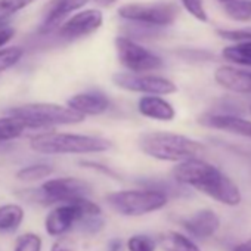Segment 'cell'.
<instances>
[{
  "label": "cell",
  "mask_w": 251,
  "mask_h": 251,
  "mask_svg": "<svg viewBox=\"0 0 251 251\" xmlns=\"http://www.w3.org/2000/svg\"><path fill=\"white\" fill-rule=\"evenodd\" d=\"M172 173L177 183L188 185L222 204L238 205L241 202V192L235 182L202 158L180 161Z\"/></svg>",
  "instance_id": "obj_1"
},
{
  "label": "cell",
  "mask_w": 251,
  "mask_h": 251,
  "mask_svg": "<svg viewBox=\"0 0 251 251\" xmlns=\"http://www.w3.org/2000/svg\"><path fill=\"white\" fill-rule=\"evenodd\" d=\"M30 147L34 152L45 155H67V154H99L112 148L109 139L90 135L43 132L31 138Z\"/></svg>",
  "instance_id": "obj_2"
},
{
  "label": "cell",
  "mask_w": 251,
  "mask_h": 251,
  "mask_svg": "<svg viewBox=\"0 0 251 251\" xmlns=\"http://www.w3.org/2000/svg\"><path fill=\"white\" fill-rule=\"evenodd\" d=\"M139 148L144 154L160 161L180 163L189 158H201L205 147L185 135L170 132H148L139 138Z\"/></svg>",
  "instance_id": "obj_3"
},
{
  "label": "cell",
  "mask_w": 251,
  "mask_h": 251,
  "mask_svg": "<svg viewBox=\"0 0 251 251\" xmlns=\"http://www.w3.org/2000/svg\"><path fill=\"white\" fill-rule=\"evenodd\" d=\"M24 120L30 130H48L52 126H71L86 120V117L68 105H59L52 102H34L20 106H14L8 111Z\"/></svg>",
  "instance_id": "obj_4"
},
{
  "label": "cell",
  "mask_w": 251,
  "mask_h": 251,
  "mask_svg": "<svg viewBox=\"0 0 251 251\" xmlns=\"http://www.w3.org/2000/svg\"><path fill=\"white\" fill-rule=\"evenodd\" d=\"M106 204L118 214L127 217H139L161 210L167 201V194L154 189H124L115 191L105 197Z\"/></svg>",
  "instance_id": "obj_5"
},
{
  "label": "cell",
  "mask_w": 251,
  "mask_h": 251,
  "mask_svg": "<svg viewBox=\"0 0 251 251\" xmlns=\"http://www.w3.org/2000/svg\"><path fill=\"white\" fill-rule=\"evenodd\" d=\"M92 186L77 177H56L46 180L40 189H28L24 192V198L43 205H53L70 202L80 197H89Z\"/></svg>",
  "instance_id": "obj_6"
},
{
  "label": "cell",
  "mask_w": 251,
  "mask_h": 251,
  "mask_svg": "<svg viewBox=\"0 0 251 251\" xmlns=\"http://www.w3.org/2000/svg\"><path fill=\"white\" fill-rule=\"evenodd\" d=\"M118 15L144 27H169L179 17V9L173 3H127L118 9Z\"/></svg>",
  "instance_id": "obj_7"
},
{
  "label": "cell",
  "mask_w": 251,
  "mask_h": 251,
  "mask_svg": "<svg viewBox=\"0 0 251 251\" xmlns=\"http://www.w3.org/2000/svg\"><path fill=\"white\" fill-rule=\"evenodd\" d=\"M114 45L118 61L132 73H151L163 67V59L158 55L129 37L117 36Z\"/></svg>",
  "instance_id": "obj_8"
},
{
  "label": "cell",
  "mask_w": 251,
  "mask_h": 251,
  "mask_svg": "<svg viewBox=\"0 0 251 251\" xmlns=\"http://www.w3.org/2000/svg\"><path fill=\"white\" fill-rule=\"evenodd\" d=\"M112 83L127 92L142 93V95H172L177 92V86L161 75L147 74V73H115L111 77Z\"/></svg>",
  "instance_id": "obj_9"
},
{
  "label": "cell",
  "mask_w": 251,
  "mask_h": 251,
  "mask_svg": "<svg viewBox=\"0 0 251 251\" xmlns=\"http://www.w3.org/2000/svg\"><path fill=\"white\" fill-rule=\"evenodd\" d=\"M103 24V15L99 9H84L67 18L56 33L61 39L73 42L96 33Z\"/></svg>",
  "instance_id": "obj_10"
},
{
  "label": "cell",
  "mask_w": 251,
  "mask_h": 251,
  "mask_svg": "<svg viewBox=\"0 0 251 251\" xmlns=\"http://www.w3.org/2000/svg\"><path fill=\"white\" fill-rule=\"evenodd\" d=\"M84 211L81 210L80 204L77 202V198L70 202L58 204L55 208H52L46 219H45V229L46 233L50 236H61L65 235L73 226H75L83 217Z\"/></svg>",
  "instance_id": "obj_11"
},
{
  "label": "cell",
  "mask_w": 251,
  "mask_h": 251,
  "mask_svg": "<svg viewBox=\"0 0 251 251\" xmlns=\"http://www.w3.org/2000/svg\"><path fill=\"white\" fill-rule=\"evenodd\" d=\"M89 0H50L45 9L43 21L40 25L42 34L56 31V28L68 18L71 12L80 11Z\"/></svg>",
  "instance_id": "obj_12"
},
{
  "label": "cell",
  "mask_w": 251,
  "mask_h": 251,
  "mask_svg": "<svg viewBox=\"0 0 251 251\" xmlns=\"http://www.w3.org/2000/svg\"><path fill=\"white\" fill-rule=\"evenodd\" d=\"M198 123L204 127L225 130L238 136L251 139V121L241 118L233 114H202L198 118Z\"/></svg>",
  "instance_id": "obj_13"
},
{
  "label": "cell",
  "mask_w": 251,
  "mask_h": 251,
  "mask_svg": "<svg viewBox=\"0 0 251 251\" xmlns=\"http://www.w3.org/2000/svg\"><path fill=\"white\" fill-rule=\"evenodd\" d=\"M214 80L217 84L230 92L251 95V71L223 65L216 70Z\"/></svg>",
  "instance_id": "obj_14"
},
{
  "label": "cell",
  "mask_w": 251,
  "mask_h": 251,
  "mask_svg": "<svg viewBox=\"0 0 251 251\" xmlns=\"http://www.w3.org/2000/svg\"><path fill=\"white\" fill-rule=\"evenodd\" d=\"M67 105L74 111L86 115H100L108 111L109 99L100 92H81L71 96Z\"/></svg>",
  "instance_id": "obj_15"
},
{
  "label": "cell",
  "mask_w": 251,
  "mask_h": 251,
  "mask_svg": "<svg viewBox=\"0 0 251 251\" xmlns=\"http://www.w3.org/2000/svg\"><path fill=\"white\" fill-rule=\"evenodd\" d=\"M183 227L195 238H208L214 235L220 226L219 216L208 208L198 210L191 217L185 219L182 222Z\"/></svg>",
  "instance_id": "obj_16"
},
{
  "label": "cell",
  "mask_w": 251,
  "mask_h": 251,
  "mask_svg": "<svg viewBox=\"0 0 251 251\" xmlns=\"http://www.w3.org/2000/svg\"><path fill=\"white\" fill-rule=\"evenodd\" d=\"M138 111L141 115L157 121H173L176 117L175 106L158 95L142 96L138 100Z\"/></svg>",
  "instance_id": "obj_17"
},
{
  "label": "cell",
  "mask_w": 251,
  "mask_h": 251,
  "mask_svg": "<svg viewBox=\"0 0 251 251\" xmlns=\"http://www.w3.org/2000/svg\"><path fill=\"white\" fill-rule=\"evenodd\" d=\"M158 244L164 251H201L200 247L188 236L179 232H164L158 236Z\"/></svg>",
  "instance_id": "obj_18"
},
{
  "label": "cell",
  "mask_w": 251,
  "mask_h": 251,
  "mask_svg": "<svg viewBox=\"0 0 251 251\" xmlns=\"http://www.w3.org/2000/svg\"><path fill=\"white\" fill-rule=\"evenodd\" d=\"M27 130H30L27 123L15 115L9 114L8 117L0 118V142L2 144L21 138Z\"/></svg>",
  "instance_id": "obj_19"
},
{
  "label": "cell",
  "mask_w": 251,
  "mask_h": 251,
  "mask_svg": "<svg viewBox=\"0 0 251 251\" xmlns=\"http://www.w3.org/2000/svg\"><path fill=\"white\" fill-rule=\"evenodd\" d=\"M24 208L18 204L0 205V232H14L24 220Z\"/></svg>",
  "instance_id": "obj_20"
},
{
  "label": "cell",
  "mask_w": 251,
  "mask_h": 251,
  "mask_svg": "<svg viewBox=\"0 0 251 251\" xmlns=\"http://www.w3.org/2000/svg\"><path fill=\"white\" fill-rule=\"evenodd\" d=\"M222 56L233 64L242 67H251V45L248 42H238V45L225 48Z\"/></svg>",
  "instance_id": "obj_21"
},
{
  "label": "cell",
  "mask_w": 251,
  "mask_h": 251,
  "mask_svg": "<svg viewBox=\"0 0 251 251\" xmlns=\"http://www.w3.org/2000/svg\"><path fill=\"white\" fill-rule=\"evenodd\" d=\"M37 0H0V30L9 27L11 18L20 11L31 6Z\"/></svg>",
  "instance_id": "obj_22"
},
{
  "label": "cell",
  "mask_w": 251,
  "mask_h": 251,
  "mask_svg": "<svg viewBox=\"0 0 251 251\" xmlns=\"http://www.w3.org/2000/svg\"><path fill=\"white\" fill-rule=\"evenodd\" d=\"M53 169L49 164L39 163V164H31L27 167H23L21 170L17 172V179L21 182H39L52 175Z\"/></svg>",
  "instance_id": "obj_23"
},
{
  "label": "cell",
  "mask_w": 251,
  "mask_h": 251,
  "mask_svg": "<svg viewBox=\"0 0 251 251\" xmlns=\"http://www.w3.org/2000/svg\"><path fill=\"white\" fill-rule=\"evenodd\" d=\"M226 15L239 23H247L251 20V0H230L225 3Z\"/></svg>",
  "instance_id": "obj_24"
},
{
  "label": "cell",
  "mask_w": 251,
  "mask_h": 251,
  "mask_svg": "<svg viewBox=\"0 0 251 251\" xmlns=\"http://www.w3.org/2000/svg\"><path fill=\"white\" fill-rule=\"evenodd\" d=\"M24 56V49L20 46L0 48V74L15 67Z\"/></svg>",
  "instance_id": "obj_25"
},
{
  "label": "cell",
  "mask_w": 251,
  "mask_h": 251,
  "mask_svg": "<svg viewBox=\"0 0 251 251\" xmlns=\"http://www.w3.org/2000/svg\"><path fill=\"white\" fill-rule=\"evenodd\" d=\"M42 247H43V241L40 235L33 232H25L17 238L14 251H42Z\"/></svg>",
  "instance_id": "obj_26"
},
{
  "label": "cell",
  "mask_w": 251,
  "mask_h": 251,
  "mask_svg": "<svg viewBox=\"0 0 251 251\" xmlns=\"http://www.w3.org/2000/svg\"><path fill=\"white\" fill-rule=\"evenodd\" d=\"M129 251H155L157 242L148 235H133L127 239Z\"/></svg>",
  "instance_id": "obj_27"
},
{
  "label": "cell",
  "mask_w": 251,
  "mask_h": 251,
  "mask_svg": "<svg viewBox=\"0 0 251 251\" xmlns=\"http://www.w3.org/2000/svg\"><path fill=\"white\" fill-rule=\"evenodd\" d=\"M180 2H182V6L186 9V12L191 17H194L197 21H201V23L208 21V15L204 8V0H180Z\"/></svg>",
  "instance_id": "obj_28"
},
{
  "label": "cell",
  "mask_w": 251,
  "mask_h": 251,
  "mask_svg": "<svg viewBox=\"0 0 251 251\" xmlns=\"http://www.w3.org/2000/svg\"><path fill=\"white\" fill-rule=\"evenodd\" d=\"M217 34L225 40L232 42H250L251 40V28L241 30H217Z\"/></svg>",
  "instance_id": "obj_29"
},
{
  "label": "cell",
  "mask_w": 251,
  "mask_h": 251,
  "mask_svg": "<svg viewBox=\"0 0 251 251\" xmlns=\"http://www.w3.org/2000/svg\"><path fill=\"white\" fill-rule=\"evenodd\" d=\"M77 225H80L84 232L98 233L103 227V220L100 219V216H84Z\"/></svg>",
  "instance_id": "obj_30"
},
{
  "label": "cell",
  "mask_w": 251,
  "mask_h": 251,
  "mask_svg": "<svg viewBox=\"0 0 251 251\" xmlns=\"http://www.w3.org/2000/svg\"><path fill=\"white\" fill-rule=\"evenodd\" d=\"M80 164H81L83 167H86V169L96 170V172H99V173H102V175H105V176H109V177H112V179H120L118 175H117L115 172H112L109 167H106V166H103V164H99V163H95V161H81Z\"/></svg>",
  "instance_id": "obj_31"
},
{
  "label": "cell",
  "mask_w": 251,
  "mask_h": 251,
  "mask_svg": "<svg viewBox=\"0 0 251 251\" xmlns=\"http://www.w3.org/2000/svg\"><path fill=\"white\" fill-rule=\"evenodd\" d=\"M50 251H74L71 239H68L65 235L58 236V239L52 244Z\"/></svg>",
  "instance_id": "obj_32"
},
{
  "label": "cell",
  "mask_w": 251,
  "mask_h": 251,
  "mask_svg": "<svg viewBox=\"0 0 251 251\" xmlns=\"http://www.w3.org/2000/svg\"><path fill=\"white\" fill-rule=\"evenodd\" d=\"M14 36H15V30L12 27H6L0 30V48H5L12 40Z\"/></svg>",
  "instance_id": "obj_33"
},
{
  "label": "cell",
  "mask_w": 251,
  "mask_h": 251,
  "mask_svg": "<svg viewBox=\"0 0 251 251\" xmlns=\"http://www.w3.org/2000/svg\"><path fill=\"white\" fill-rule=\"evenodd\" d=\"M121 248H123V242H121V239L114 238V239H111V241L108 242L106 251H121Z\"/></svg>",
  "instance_id": "obj_34"
},
{
  "label": "cell",
  "mask_w": 251,
  "mask_h": 251,
  "mask_svg": "<svg viewBox=\"0 0 251 251\" xmlns=\"http://www.w3.org/2000/svg\"><path fill=\"white\" fill-rule=\"evenodd\" d=\"M93 2L99 8H109V6H112L117 2V0H93Z\"/></svg>",
  "instance_id": "obj_35"
},
{
  "label": "cell",
  "mask_w": 251,
  "mask_h": 251,
  "mask_svg": "<svg viewBox=\"0 0 251 251\" xmlns=\"http://www.w3.org/2000/svg\"><path fill=\"white\" fill-rule=\"evenodd\" d=\"M233 251H251V238L233 248Z\"/></svg>",
  "instance_id": "obj_36"
},
{
  "label": "cell",
  "mask_w": 251,
  "mask_h": 251,
  "mask_svg": "<svg viewBox=\"0 0 251 251\" xmlns=\"http://www.w3.org/2000/svg\"><path fill=\"white\" fill-rule=\"evenodd\" d=\"M219 2H222V3H227V2H230V0H219Z\"/></svg>",
  "instance_id": "obj_37"
},
{
  "label": "cell",
  "mask_w": 251,
  "mask_h": 251,
  "mask_svg": "<svg viewBox=\"0 0 251 251\" xmlns=\"http://www.w3.org/2000/svg\"><path fill=\"white\" fill-rule=\"evenodd\" d=\"M3 145H5V144H2V142H0V150H3Z\"/></svg>",
  "instance_id": "obj_38"
},
{
  "label": "cell",
  "mask_w": 251,
  "mask_h": 251,
  "mask_svg": "<svg viewBox=\"0 0 251 251\" xmlns=\"http://www.w3.org/2000/svg\"><path fill=\"white\" fill-rule=\"evenodd\" d=\"M248 43H250V45H251V40H250V42H248Z\"/></svg>",
  "instance_id": "obj_39"
},
{
  "label": "cell",
  "mask_w": 251,
  "mask_h": 251,
  "mask_svg": "<svg viewBox=\"0 0 251 251\" xmlns=\"http://www.w3.org/2000/svg\"><path fill=\"white\" fill-rule=\"evenodd\" d=\"M250 112H251V108H250Z\"/></svg>",
  "instance_id": "obj_40"
}]
</instances>
